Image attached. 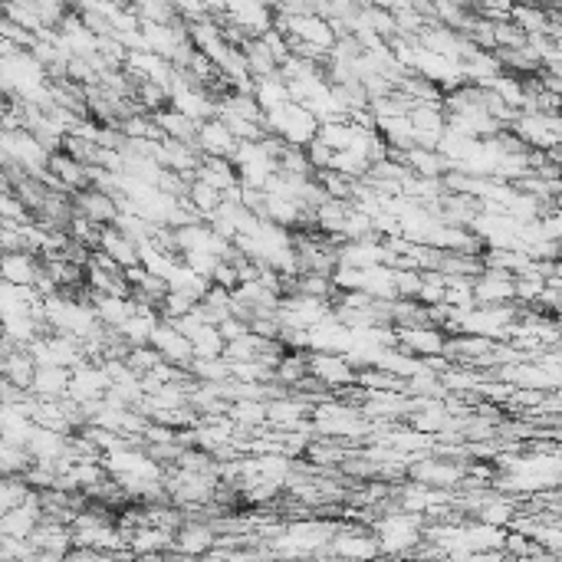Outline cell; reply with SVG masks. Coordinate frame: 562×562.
I'll return each mask as SVG.
<instances>
[{
	"label": "cell",
	"mask_w": 562,
	"mask_h": 562,
	"mask_svg": "<svg viewBox=\"0 0 562 562\" xmlns=\"http://www.w3.org/2000/svg\"><path fill=\"white\" fill-rule=\"evenodd\" d=\"M474 303L477 306H507L513 303V277L500 270H484L474 280Z\"/></svg>",
	"instance_id": "cell-9"
},
{
	"label": "cell",
	"mask_w": 562,
	"mask_h": 562,
	"mask_svg": "<svg viewBox=\"0 0 562 562\" xmlns=\"http://www.w3.org/2000/svg\"><path fill=\"white\" fill-rule=\"evenodd\" d=\"M323 556H339L349 562H375L378 559V543L372 530H339L332 533V539L326 543Z\"/></svg>",
	"instance_id": "cell-3"
},
{
	"label": "cell",
	"mask_w": 562,
	"mask_h": 562,
	"mask_svg": "<svg viewBox=\"0 0 562 562\" xmlns=\"http://www.w3.org/2000/svg\"><path fill=\"white\" fill-rule=\"evenodd\" d=\"M306 372L316 378L323 388L342 392V388L355 385V369L346 355H326V352H309L306 355Z\"/></svg>",
	"instance_id": "cell-2"
},
{
	"label": "cell",
	"mask_w": 562,
	"mask_h": 562,
	"mask_svg": "<svg viewBox=\"0 0 562 562\" xmlns=\"http://www.w3.org/2000/svg\"><path fill=\"white\" fill-rule=\"evenodd\" d=\"M27 543L33 546V553H47V556L63 559L73 549V533H70V526H63V523L40 520V526L30 533Z\"/></svg>",
	"instance_id": "cell-8"
},
{
	"label": "cell",
	"mask_w": 562,
	"mask_h": 562,
	"mask_svg": "<svg viewBox=\"0 0 562 562\" xmlns=\"http://www.w3.org/2000/svg\"><path fill=\"white\" fill-rule=\"evenodd\" d=\"M70 392V369H50V365H37L30 382V398L37 401H63Z\"/></svg>",
	"instance_id": "cell-10"
},
{
	"label": "cell",
	"mask_w": 562,
	"mask_h": 562,
	"mask_svg": "<svg viewBox=\"0 0 562 562\" xmlns=\"http://www.w3.org/2000/svg\"><path fill=\"white\" fill-rule=\"evenodd\" d=\"M43 520V513H40V503H37V493H30V497L20 503V507L14 510H7L4 516H0V536H7V539H30V533L37 530Z\"/></svg>",
	"instance_id": "cell-7"
},
{
	"label": "cell",
	"mask_w": 562,
	"mask_h": 562,
	"mask_svg": "<svg viewBox=\"0 0 562 562\" xmlns=\"http://www.w3.org/2000/svg\"><path fill=\"white\" fill-rule=\"evenodd\" d=\"M37 277H40V257L27 254V250L0 254V283L14 286V290H33Z\"/></svg>",
	"instance_id": "cell-5"
},
{
	"label": "cell",
	"mask_w": 562,
	"mask_h": 562,
	"mask_svg": "<svg viewBox=\"0 0 562 562\" xmlns=\"http://www.w3.org/2000/svg\"><path fill=\"white\" fill-rule=\"evenodd\" d=\"M375 543H378V556H392V559H405L421 546L424 539V520L421 516L401 513V510H388L378 516L375 523Z\"/></svg>",
	"instance_id": "cell-1"
},
{
	"label": "cell",
	"mask_w": 562,
	"mask_h": 562,
	"mask_svg": "<svg viewBox=\"0 0 562 562\" xmlns=\"http://www.w3.org/2000/svg\"><path fill=\"white\" fill-rule=\"evenodd\" d=\"M194 148L201 152V158H224V162H231L237 152V142H234V135L224 129L221 119H208L198 125Z\"/></svg>",
	"instance_id": "cell-6"
},
{
	"label": "cell",
	"mask_w": 562,
	"mask_h": 562,
	"mask_svg": "<svg viewBox=\"0 0 562 562\" xmlns=\"http://www.w3.org/2000/svg\"><path fill=\"white\" fill-rule=\"evenodd\" d=\"M217 546V533L211 530L208 523H181L175 536H171V553L185 556V559H198V556H208L214 553Z\"/></svg>",
	"instance_id": "cell-4"
}]
</instances>
